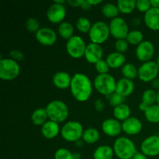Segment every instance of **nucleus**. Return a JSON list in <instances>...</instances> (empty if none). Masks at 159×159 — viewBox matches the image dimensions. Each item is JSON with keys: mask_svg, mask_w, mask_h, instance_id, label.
<instances>
[{"mask_svg": "<svg viewBox=\"0 0 159 159\" xmlns=\"http://www.w3.org/2000/svg\"><path fill=\"white\" fill-rule=\"evenodd\" d=\"M47 113L50 120L60 124L67 120L69 116V109L65 102L63 101L56 100L51 101L46 107Z\"/></svg>", "mask_w": 159, "mask_h": 159, "instance_id": "3", "label": "nucleus"}, {"mask_svg": "<svg viewBox=\"0 0 159 159\" xmlns=\"http://www.w3.org/2000/svg\"><path fill=\"white\" fill-rule=\"evenodd\" d=\"M144 21L146 26L152 30H159V9L152 8L144 13Z\"/></svg>", "mask_w": 159, "mask_h": 159, "instance_id": "19", "label": "nucleus"}, {"mask_svg": "<svg viewBox=\"0 0 159 159\" xmlns=\"http://www.w3.org/2000/svg\"><path fill=\"white\" fill-rule=\"evenodd\" d=\"M130 113L131 110L127 104H121L113 109V116L115 119L119 121L124 122V120L128 119L129 117H130Z\"/></svg>", "mask_w": 159, "mask_h": 159, "instance_id": "26", "label": "nucleus"}, {"mask_svg": "<svg viewBox=\"0 0 159 159\" xmlns=\"http://www.w3.org/2000/svg\"><path fill=\"white\" fill-rule=\"evenodd\" d=\"M66 16V8L65 5L58 4L54 2L52 5L50 6L47 11V18L51 23L54 24H61L63 23Z\"/></svg>", "mask_w": 159, "mask_h": 159, "instance_id": "11", "label": "nucleus"}, {"mask_svg": "<svg viewBox=\"0 0 159 159\" xmlns=\"http://www.w3.org/2000/svg\"><path fill=\"white\" fill-rule=\"evenodd\" d=\"M93 24L87 17H79L76 21V28L82 34H89Z\"/></svg>", "mask_w": 159, "mask_h": 159, "instance_id": "34", "label": "nucleus"}, {"mask_svg": "<svg viewBox=\"0 0 159 159\" xmlns=\"http://www.w3.org/2000/svg\"><path fill=\"white\" fill-rule=\"evenodd\" d=\"M54 159H75L74 154L71 153L68 149L61 148L56 151Z\"/></svg>", "mask_w": 159, "mask_h": 159, "instance_id": "37", "label": "nucleus"}, {"mask_svg": "<svg viewBox=\"0 0 159 159\" xmlns=\"http://www.w3.org/2000/svg\"><path fill=\"white\" fill-rule=\"evenodd\" d=\"M110 68L116 69V68H122L126 62V57L124 54L119 52H113L108 54L106 59Z\"/></svg>", "mask_w": 159, "mask_h": 159, "instance_id": "23", "label": "nucleus"}, {"mask_svg": "<svg viewBox=\"0 0 159 159\" xmlns=\"http://www.w3.org/2000/svg\"><path fill=\"white\" fill-rule=\"evenodd\" d=\"M9 55H10L11 58L13 59L16 61H21L25 59V56L23 54V53L21 51L18 49H14L12 50L9 53Z\"/></svg>", "mask_w": 159, "mask_h": 159, "instance_id": "41", "label": "nucleus"}, {"mask_svg": "<svg viewBox=\"0 0 159 159\" xmlns=\"http://www.w3.org/2000/svg\"><path fill=\"white\" fill-rule=\"evenodd\" d=\"M93 85L92 81L86 75L83 73H76L71 79V95L77 101L81 102H86L92 96Z\"/></svg>", "mask_w": 159, "mask_h": 159, "instance_id": "1", "label": "nucleus"}, {"mask_svg": "<svg viewBox=\"0 0 159 159\" xmlns=\"http://www.w3.org/2000/svg\"><path fill=\"white\" fill-rule=\"evenodd\" d=\"M120 11L116 5L113 3H106L102 7V13L104 16L111 20L118 16Z\"/></svg>", "mask_w": 159, "mask_h": 159, "instance_id": "31", "label": "nucleus"}, {"mask_svg": "<svg viewBox=\"0 0 159 159\" xmlns=\"http://www.w3.org/2000/svg\"><path fill=\"white\" fill-rule=\"evenodd\" d=\"M156 102H157V105L159 106V91L157 93V100H156Z\"/></svg>", "mask_w": 159, "mask_h": 159, "instance_id": "49", "label": "nucleus"}, {"mask_svg": "<svg viewBox=\"0 0 159 159\" xmlns=\"http://www.w3.org/2000/svg\"><path fill=\"white\" fill-rule=\"evenodd\" d=\"M89 3L90 5H91L92 6H97V5L100 4V3H102V1H99V0H98V1H95V0H88Z\"/></svg>", "mask_w": 159, "mask_h": 159, "instance_id": "47", "label": "nucleus"}, {"mask_svg": "<svg viewBox=\"0 0 159 159\" xmlns=\"http://www.w3.org/2000/svg\"><path fill=\"white\" fill-rule=\"evenodd\" d=\"M129 44L131 45H139L140 43L144 41V34L140 30H131L127 34L126 38Z\"/></svg>", "mask_w": 159, "mask_h": 159, "instance_id": "33", "label": "nucleus"}, {"mask_svg": "<svg viewBox=\"0 0 159 159\" xmlns=\"http://www.w3.org/2000/svg\"><path fill=\"white\" fill-rule=\"evenodd\" d=\"M152 85L155 89H159V79H156L152 82Z\"/></svg>", "mask_w": 159, "mask_h": 159, "instance_id": "48", "label": "nucleus"}, {"mask_svg": "<svg viewBox=\"0 0 159 159\" xmlns=\"http://www.w3.org/2000/svg\"><path fill=\"white\" fill-rule=\"evenodd\" d=\"M72 77L66 71H57L54 75L52 82L54 86L59 89H67L70 88Z\"/></svg>", "mask_w": 159, "mask_h": 159, "instance_id": "18", "label": "nucleus"}, {"mask_svg": "<svg viewBox=\"0 0 159 159\" xmlns=\"http://www.w3.org/2000/svg\"><path fill=\"white\" fill-rule=\"evenodd\" d=\"M20 73L19 63L12 58H2L0 60V79L12 81L16 79Z\"/></svg>", "mask_w": 159, "mask_h": 159, "instance_id": "6", "label": "nucleus"}, {"mask_svg": "<svg viewBox=\"0 0 159 159\" xmlns=\"http://www.w3.org/2000/svg\"><path fill=\"white\" fill-rule=\"evenodd\" d=\"M151 4L152 8L159 9V0H151Z\"/></svg>", "mask_w": 159, "mask_h": 159, "instance_id": "46", "label": "nucleus"}, {"mask_svg": "<svg viewBox=\"0 0 159 159\" xmlns=\"http://www.w3.org/2000/svg\"><path fill=\"white\" fill-rule=\"evenodd\" d=\"M102 130L107 136L116 137L123 131L122 124L115 118H109L102 122Z\"/></svg>", "mask_w": 159, "mask_h": 159, "instance_id": "16", "label": "nucleus"}, {"mask_svg": "<svg viewBox=\"0 0 159 159\" xmlns=\"http://www.w3.org/2000/svg\"><path fill=\"white\" fill-rule=\"evenodd\" d=\"M61 133L59 124L52 120H48L41 127V134L46 139L51 140L55 138Z\"/></svg>", "mask_w": 159, "mask_h": 159, "instance_id": "21", "label": "nucleus"}, {"mask_svg": "<svg viewBox=\"0 0 159 159\" xmlns=\"http://www.w3.org/2000/svg\"><path fill=\"white\" fill-rule=\"evenodd\" d=\"M155 54V47L149 40H144L137 46L136 57L143 63L152 61Z\"/></svg>", "mask_w": 159, "mask_h": 159, "instance_id": "13", "label": "nucleus"}, {"mask_svg": "<svg viewBox=\"0 0 159 159\" xmlns=\"http://www.w3.org/2000/svg\"><path fill=\"white\" fill-rule=\"evenodd\" d=\"M74 26L71 23L63 22L58 26V34L61 38L68 40L74 36Z\"/></svg>", "mask_w": 159, "mask_h": 159, "instance_id": "28", "label": "nucleus"}, {"mask_svg": "<svg viewBox=\"0 0 159 159\" xmlns=\"http://www.w3.org/2000/svg\"><path fill=\"white\" fill-rule=\"evenodd\" d=\"M157 100V93L154 89H147L142 95L141 102L139 104V109L144 112L151 106L155 105Z\"/></svg>", "mask_w": 159, "mask_h": 159, "instance_id": "22", "label": "nucleus"}, {"mask_svg": "<svg viewBox=\"0 0 159 159\" xmlns=\"http://www.w3.org/2000/svg\"><path fill=\"white\" fill-rule=\"evenodd\" d=\"M141 151L148 157H155L159 155V138L158 135H152L142 141Z\"/></svg>", "mask_w": 159, "mask_h": 159, "instance_id": "12", "label": "nucleus"}, {"mask_svg": "<svg viewBox=\"0 0 159 159\" xmlns=\"http://www.w3.org/2000/svg\"><path fill=\"white\" fill-rule=\"evenodd\" d=\"M81 7H82L83 9H89L90 8L92 7V6L89 3L88 0H82Z\"/></svg>", "mask_w": 159, "mask_h": 159, "instance_id": "45", "label": "nucleus"}, {"mask_svg": "<svg viewBox=\"0 0 159 159\" xmlns=\"http://www.w3.org/2000/svg\"><path fill=\"white\" fill-rule=\"evenodd\" d=\"M152 8L151 1H148V0H138V1H136V9L140 12L146 13Z\"/></svg>", "mask_w": 159, "mask_h": 159, "instance_id": "39", "label": "nucleus"}, {"mask_svg": "<svg viewBox=\"0 0 159 159\" xmlns=\"http://www.w3.org/2000/svg\"><path fill=\"white\" fill-rule=\"evenodd\" d=\"M113 148L109 145L99 146L93 153L94 159H113L114 156Z\"/></svg>", "mask_w": 159, "mask_h": 159, "instance_id": "24", "label": "nucleus"}, {"mask_svg": "<svg viewBox=\"0 0 159 159\" xmlns=\"http://www.w3.org/2000/svg\"><path fill=\"white\" fill-rule=\"evenodd\" d=\"M157 64H158V68H159V55H158V59H157Z\"/></svg>", "mask_w": 159, "mask_h": 159, "instance_id": "50", "label": "nucleus"}, {"mask_svg": "<svg viewBox=\"0 0 159 159\" xmlns=\"http://www.w3.org/2000/svg\"><path fill=\"white\" fill-rule=\"evenodd\" d=\"M102 56H103V50L101 45L92 42L87 44L84 57L89 63L96 65L98 61L102 60Z\"/></svg>", "mask_w": 159, "mask_h": 159, "instance_id": "15", "label": "nucleus"}, {"mask_svg": "<svg viewBox=\"0 0 159 159\" xmlns=\"http://www.w3.org/2000/svg\"><path fill=\"white\" fill-rule=\"evenodd\" d=\"M129 43L126 39L124 40H117L115 43V49L116 50V52L124 54L128 50Z\"/></svg>", "mask_w": 159, "mask_h": 159, "instance_id": "40", "label": "nucleus"}, {"mask_svg": "<svg viewBox=\"0 0 159 159\" xmlns=\"http://www.w3.org/2000/svg\"><path fill=\"white\" fill-rule=\"evenodd\" d=\"M121 72L124 78L133 80L138 76V68L132 64L126 63L121 68Z\"/></svg>", "mask_w": 159, "mask_h": 159, "instance_id": "32", "label": "nucleus"}, {"mask_svg": "<svg viewBox=\"0 0 159 159\" xmlns=\"http://www.w3.org/2000/svg\"><path fill=\"white\" fill-rule=\"evenodd\" d=\"M84 129L78 121H68L61 129L62 138L68 142H76L82 138Z\"/></svg>", "mask_w": 159, "mask_h": 159, "instance_id": "5", "label": "nucleus"}, {"mask_svg": "<svg viewBox=\"0 0 159 159\" xmlns=\"http://www.w3.org/2000/svg\"><path fill=\"white\" fill-rule=\"evenodd\" d=\"M68 4L71 6H73V7H79L82 5V0H70V1L68 2Z\"/></svg>", "mask_w": 159, "mask_h": 159, "instance_id": "43", "label": "nucleus"}, {"mask_svg": "<svg viewBox=\"0 0 159 159\" xmlns=\"http://www.w3.org/2000/svg\"><path fill=\"white\" fill-rule=\"evenodd\" d=\"M158 138H159V131H158Z\"/></svg>", "mask_w": 159, "mask_h": 159, "instance_id": "51", "label": "nucleus"}, {"mask_svg": "<svg viewBox=\"0 0 159 159\" xmlns=\"http://www.w3.org/2000/svg\"><path fill=\"white\" fill-rule=\"evenodd\" d=\"M86 47L87 44L85 40L80 36L74 35L71 38L67 40V52L72 58L79 59L84 57Z\"/></svg>", "mask_w": 159, "mask_h": 159, "instance_id": "8", "label": "nucleus"}, {"mask_svg": "<svg viewBox=\"0 0 159 159\" xmlns=\"http://www.w3.org/2000/svg\"><path fill=\"white\" fill-rule=\"evenodd\" d=\"M144 116L148 122L152 124L159 123V106L155 104L149 107L144 111Z\"/></svg>", "mask_w": 159, "mask_h": 159, "instance_id": "30", "label": "nucleus"}, {"mask_svg": "<svg viewBox=\"0 0 159 159\" xmlns=\"http://www.w3.org/2000/svg\"><path fill=\"white\" fill-rule=\"evenodd\" d=\"M109 27H110V35L116 39V40L126 39L127 34L130 32L127 23L124 19L120 16L110 20Z\"/></svg>", "mask_w": 159, "mask_h": 159, "instance_id": "10", "label": "nucleus"}, {"mask_svg": "<svg viewBox=\"0 0 159 159\" xmlns=\"http://www.w3.org/2000/svg\"><path fill=\"white\" fill-rule=\"evenodd\" d=\"M26 27L27 30L30 33H36L40 29V23L37 19L34 17H30L28 19L26 22Z\"/></svg>", "mask_w": 159, "mask_h": 159, "instance_id": "36", "label": "nucleus"}, {"mask_svg": "<svg viewBox=\"0 0 159 159\" xmlns=\"http://www.w3.org/2000/svg\"><path fill=\"white\" fill-rule=\"evenodd\" d=\"M143 124L138 118L130 116L122 123L123 131L128 135H137L141 133Z\"/></svg>", "mask_w": 159, "mask_h": 159, "instance_id": "17", "label": "nucleus"}, {"mask_svg": "<svg viewBox=\"0 0 159 159\" xmlns=\"http://www.w3.org/2000/svg\"><path fill=\"white\" fill-rule=\"evenodd\" d=\"M36 40L41 45L46 47L52 46L57 41L55 31L49 27H42L35 34Z\"/></svg>", "mask_w": 159, "mask_h": 159, "instance_id": "14", "label": "nucleus"}, {"mask_svg": "<svg viewBox=\"0 0 159 159\" xmlns=\"http://www.w3.org/2000/svg\"><path fill=\"white\" fill-rule=\"evenodd\" d=\"M134 87L133 81L126 78H122L116 82V93L125 98L133 93Z\"/></svg>", "mask_w": 159, "mask_h": 159, "instance_id": "20", "label": "nucleus"}, {"mask_svg": "<svg viewBox=\"0 0 159 159\" xmlns=\"http://www.w3.org/2000/svg\"><path fill=\"white\" fill-rule=\"evenodd\" d=\"M48 118L46 108H38L34 110L31 114V120L36 126H43Z\"/></svg>", "mask_w": 159, "mask_h": 159, "instance_id": "25", "label": "nucleus"}, {"mask_svg": "<svg viewBox=\"0 0 159 159\" xmlns=\"http://www.w3.org/2000/svg\"><path fill=\"white\" fill-rule=\"evenodd\" d=\"M132 159H148V156H146L145 155L142 153V152H137L136 155L134 156V158Z\"/></svg>", "mask_w": 159, "mask_h": 159, "instance_id": "44", "label": "nucleus"}, {"mask_svg": "<svg viewBox=\"0 0 159 159\" xmlns=\"http://www.w3.org/2000/svg\"><path fill=\"white\" fill-rule=\"evenodd\" d=\"M93 86L96 91L103 96H109L116 92V81L108 74L98 75L93 81Z\"/></svg>", "mask_w": 159, "mask_h": 159, "instance_id": "4", "label": "nucleus"}, {"mask_svg": "<svg viewBox=\"0 0 159 159\" xmlns=\"http://www.w3.org/2000/svg\"><path fill=\"white\" fill-rule=\"evenodd\" d=\"M110 36L109 24L103 21H97L93 23L89 33V37L92 43L101 45L105 43Z\"/></svg>", "mask_w": 159, "mask_h": 159, "instance_id": "7", "label": "nucleus"}, {"mask_svg": "<svg viewBox=\"0 0 159 159\" xmlns=\"http://www.w3.org/2000/svg\"><path fill=\"white\" fill-rule=\"evenodd\" d=\"M113 148L115 155L120 159H132L137 153L134 143L126 137L116 138Z\"/></svg>", "mask_w": 159, "mask_h": 159, "instance_id": "2", "label": "nucleus"}, {"mask_svg": "<svg viewBox=\"0 0 159 159\" xmlns=\"http://www.w3.org/2000/svg\"><path fill=\"white\" fill-rule=\"evenodd\" d=\"M120 12L123 14H130L136 9L135 0H118L116 2Z\"/></svg>", "mask_w": 159, "mask_h": 159, "instance_id": "29", "label": "nucleus"}, {"mask_svg": "<svg viewBox=\"0 0 159 159\" xmlns=\"http://www.w3.org/2000/svg\"><path fill=\"white\" fill-rule=\"evenodd\" d=\"M95 108L98 112H102L104 109V102L101 99H97L94 102Z\"/></svg>", "mask_w": 159, "mask_h": 159, "instance_id": "42", "label": "nucleus"}, {"mask_svg": "<svg viewBox=\"0 0 159 159\" xmlns=\"http://www.w3.org/2000/svg\"><path fill=\"white\" fill-rule=\"evenodd\" d=\"M107 97L109 98V103L113 108L121 105V104H124V97L118 94V93H116V92L110 95V96H107Z\"/></svg>", "mask_w": 159, "mask_h": 159, "instance_id": "35", "label": "nucleus"}, {"mask_svg": "<svg viewBox=\"0 0 159 159\" xmlns=\"http://www.w3.org/2000/svg\"><path fill=\"white\" fill-rule=\"evenodd\" d=\"M99 138H100V135L97 129L89 127L84 130L82 140L85 143H87L88 144H93L99 141Z\"/></svg>", "mask_w": 159, "mask_h": 159, "instance_id": "27", "label": "nucleus"}, {"mask_svg": "<svg viewBox=\"0 0 159 159\" xmlns=\"http://www.w3.org/2000/svg\"><path fill=\"white\" fill-rule=\"evenodd\" d=\"M159 73V68L157 62L154 61L144 62L138 68L139 79L144 82H153L157 79Z\"/></svg>", "mask_w": 159, "mask_h": 159, "instance_id": "9", "label": "nucleus"}, {"mask_svg": "<svg viewBox=\"0 0 159 159\" xmlns=\"http://www.w3.org/2000/svg\"><path fill=\"white\" fill-rule=\"evenodd\" d=\"M95 68H96V71L99 73V75H102V74H108L110 67L109 66L107 61L102 59V60L98 61L97 63L95 65Z\"/></svg>", "mask_w": 159, "mask_h": 159, "instance_id": "38", "label": "nucleus"}]
</instances>
